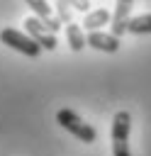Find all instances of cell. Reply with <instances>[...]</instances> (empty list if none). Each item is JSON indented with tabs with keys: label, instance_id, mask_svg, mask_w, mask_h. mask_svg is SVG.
Returning <instances> with one entry per match:
<instances>
[{
	"label": "cell",
	"instance_id": "obj_1",
	"mask_svg": "<svg viewBox=\"0 0 151 156\" xmlns=\"http://www.w3.org/2000/svg\"><path fill=\"white\" fill-rule=\"evenodd\" d=\"M56 122H58L66 132H71L76 139H80L83 144H93V141L97 139L95 127H90L88 122H83V119H80L73 110H68V107H63V110L56 112Z\"/></svg>",
	"mask_w": 151,
	"mask_h": 156
},
{
	"label": "cell",
	"instance_id": "obj_2",
	"mask_svg": "<svg viewBox=\"0 0 151 156\" xmlns=\"http://www.w3.org/2000/svg\"><path fill=\"white\" fill-rule=\"evenodd\" d=\"M129 129H132V115L127 110H119L112 119V156H132Z\"/></svg>",
	"mask_w": 151,
	"mask_h": 156
},
{
	"label": "cell",
	"instance_id": "obj_3",
	"mask_svg": "<svg viewBox=\"0 0 151 156\" xmlns=\"http://www.w3.org/2000/svg\"><path fill=\"white\" fill-rule=\"evenodd\" d=\"M0 41L7 44V46L15 49V51L29 56V58H37V56L41 54V46H39L27 32H19V29H12V27H5V29L0 32Z\"/></svg>",
	"mask_w": 151,
	"mask_h": 156
},
{
	"label": "cell",
	"instance_id": "obj_4",
	"mask_svg": "<svg viewBox=\"0 0 151 156\" xmlns=\"http://www.w3.org/2000/svg\"><path fill=\"white\" fill-rule=\"evenodd\" d=\"M24 32H27L41 49H46V51H54L56 44H58V41H56V34H54L39 17H27V20H24Z\"/></svg>",
	"mask_w": 151,
	"mask_h": 156
},
{
	"label": "cell",
	"instance_id": "obj_5",
	"mask_svg": "<svg viewBox=\"0 0 151 156\" xmlns=\"http://www.w3.org/2000/svg\"><path fill=\"white\" fill-rule=\"evenodd\" d=\"M132 5H134V0H117V2H114V12H112V34H114L117 39H119L124 32H129Z\"/></svg>",
	"mask_w": 151,
	"mask_h": 156
},
{
	"label": "cell",
	"instance_id": "obj_6",
	"mask_svg": "<svg viewBox=\"0 0 151 156\" xmlns=\"http://www.w3.org/2000/svg\"><path fill=\"white\" fill-rule=\"evenodd\" d=\"M24 2L34 10V17H39V20H41V22H44L54 34L61 29V24H63V22L54 15V5H51L49 0H24Z\"/></svg>",
	"mask_w": 151,
	"mask_h": 156
},
{
	"label": "cell",
	"instance_id": "obj_7",
	"mask_svg": "<svg viewBox=\"0 0 151 156\" xmlns=\"http://www.w3.org/2000/svg\"><path fill=\"white\" fill-rule=\"evenodd\" d=\"M88 46H93V49H97V51H105V54H114V51H119L122 41H119L114 34L90 32V34H88Z\"/></svg>",
	"mask_w": 151,
	"mask_h": 156
},
{
	"label": "cell",
	"instance_id": "obj_8",
	"mask_svg": "<svg viewBox=\"0 0 151 156\" xmlns=\"http://www.w3.org/2000/svg\"><path fill=\"white\" fill-rule=\"evenodd\" d=\"M105 24H112V12L105 10V7H97V10H90L85 17H83V29L90 32H100V27Z\"/></svg>",
	"mask_w": 151,
	"mask_h": 156
},
{
	"label": "cell",
	"instance_id": "obj_9",
	"mask_svg": "<svg viewBox=\"0 0 151 156\" xmlns=\"http://www.w3.org/2000/svg\"><path fill=\"white\" fill-rule=\"evenodd\" d=\"M66 39H68V46L73 51H83V46H88V37L83 34V27L80 24H66Z\"/></svg>",
	"mask_w": 151,
	"mask_h": 156
},
{
	"label": "cell",
	"instance_id": "obj_10",
	"mask_svg": "<svg viewBox=\"0 0 151 156\" xmlns=\"http://www.w3.org/2000/svg\"><path fill=\"white\" fill-rule=\"evenodd\" d=\"M129 32H132V34H151V12H149V15H136V17H132Z\"/></svg>",
	"mask_w": 151,
	"mask_h": 156
},
{
	"label": "cell",
	"instance_id": "obj_11",
	"mask_svg": "<svg viewBox=\"0 0 151 156\" xmlns=\"http://www.w3.org/2000/svg\"><path fill=\"white\" fill-rule=\"evenodd\" d=\"M54 12H56V17H58L61 22L73 24V7H71L68 0H56V2H54Z\"/></svg>",
	"mask_w": 151,
	"mask_h": 156
},
{
	"label": "cell",
	"instance_id": "obj_12",
	"mask_svg": "<svg viewBox=\"0 0 151 156\" xmlns=\"http://www.w3.org/2000/svg\"><path fill=\"white\" fill-rule=\"evenodd\" d=\"M68 2H71V7L78 10V12H85V15L90 12V0H68Z\"/></svg>",
	"mask_w": 151,
	"mask_h": 156
}]
</instances>
